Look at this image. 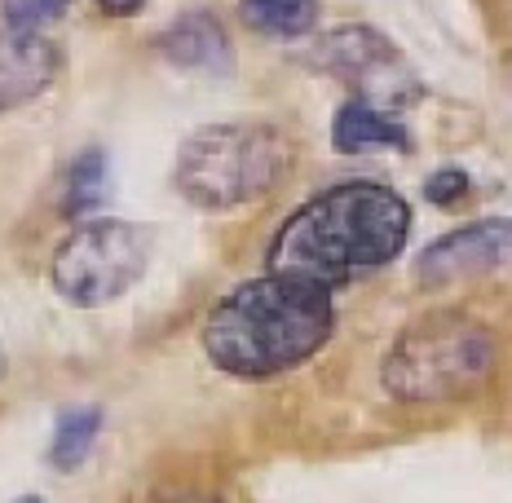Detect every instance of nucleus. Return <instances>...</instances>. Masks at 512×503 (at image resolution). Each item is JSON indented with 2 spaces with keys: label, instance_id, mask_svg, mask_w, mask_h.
<instances>
[{
  "label": "nucleus",
  "instance_id": "1",
  "mask_svg": "<svg viewBox=\"0 0 512 503\" xmlns=\"http://www.w3.org/2000/svg\"><path fill=\"white\" fill-rule=\"evenodd\" d=\"M411 234V208L380 181H345L292 212L270 243V274L340 287L389 265Z\"/></svg>",
  "mask_w": 512,
  "mask_h": 503
},
{
  "label": "nucleus",
  "instance_id": "2",
  "mask_svg": "<svg viewBox=\"0 0 512 503\" xmlns=\"http://www.w3.org/2000/svg\"><path fill=\"white\" fill-rule=\"evenodd\" d=\"M332 327L336 309L327 287L265 274L221 296L204 323V349L226 376L270 380L314 358Z\"/></svg>",
  "mask_w": 512,
  "mask_h": 503
},
{
  "label": "nucleus",
  "instance_id": "3",
  "mask_svg": "<svg viewBox=\"0 0 512 503\" xmlns=\"http://www.w3.org/2000/svg\"><path fill=\"white\" fill-rule=\"evenodd\" d=\"M495 371V336L468 314H424L384 353L380 380L398 402H451Z\"/></svg>",
  "mask_w": 512,
  "mask_h": 503
},
{
  "label": "nucleus",
  "instance_id": "4",
  "mask_svg": "<svg viewBox=\"0 0 512 503\" xmlns=\"http://www.w3.org/2000/svg\"><path fill=\"white\" fill-rule=\"evenodd\" d=\"M292 168V142L274 124H208L177 151V186L195 208H239Z\"/></svg>",
  "mask_w": 512,
  "mask_h": 503
},
{
  "label": "nucleus",
  "instance_id": "5",
  "mask_svg": "<svg viewBox=\"0 0 512 503\" xmlns=\"http://www.w3.org/2000/svg\"><path fill=\"white\" fill-rule=\"evenodd\" d=\"M151 239L133 221H84L53 252V287L71 305H111L146 274Z\"/></svg>",
  "mask_w": 512,
  "mask_h": 503
},
{
  "label": "nucleus",
  "instance_id": "6",
  "mask_svg": "<svg viewBox=\"0 0 512 503\" xmlns=\"http://www.w3.org/2000/svg\"><path fill=\"white\" fill-rule=\"evenodd\" d=\"M309 58L323 71H332L336 80H345L349 89H358V102L367 106H407L420 98V84H415L411 67L402 62V53L371 27H340L332 36H323L314 45Z\"/></svg>",
  "mask_w": 512,
  "mask_h": 503
},
{
  "label": "nucleus",
  "instance_id": "7",
  "mask_svg": "<svg viewBox=\"0 0 512 503\" xmlns=\"http://www.w3.org/2000/svg\"><path fill=\"white\" fill-rule=\"evenodd\" d=\"M499 270H512V221L504 217H486L442 234L415 261V278L424 287L460 283V278H482Z\"/></svg>",
  "mask_w": 512,
  "mask_h": 503
},
{
  "label": "nucleus",
  "instance_id": "8",
  "mask_svg": "<svg viewBox=\"0 0 512 503\" xmlns=\"http://www.w3.org/2000/svg\"><path fill=\"white\" fill-rule=\"evenodd\" d=\"M62 67V49L40 31H0V115L45 93Z\"/></svg>",
  "mask_w": 512,
  "mask_h": 503
},
{
  "label": "nucleus",
  "instance_id": "9",
  "mask_svg": "<svg viewBox=\"0 0 512 503\" xmlns=\"http://www.w3.org/2000/svg\"><path fill=\"white\" fill-rule=\"evenodd\" d=\"M155 49L164 53L173 67L181 71H204V76H226L234 67V53H230V36L221 31V23L212 14H181L164 36L155 40Z\"/></svg>",
  "mask_w": 512,
  "mask_h": 503
},
{
  "label": "nucleus",
  "instance_id": "10",
  "mask_svg": "<svg viewBox=\"0 0 512 503\" xmlns=\"http://www.w3.org/2000/svg\"><path fill=\"white\" fill-rule=\"evenodd\" d=\"M332 142L345 155H367V151H407V133L398 120H389V111L367 102H345L336 111Z\"/></svg>",
  "mask_w": 512,
  "mask_h": 503
},
{
  "label": "nucleus",
  "instance_id": "11",
  "mask_svg": "<svg viewBox=\"0 0 512 503\" xmlns=\"http://www.w3.org/2000/svg\"><path fill=\"white\" fill-rule=\"evenodd\" d=\"M98 433H102V411L98 406H71V411H62L58 424H53L49 464L62 468V473L80 468L84 459H89L93 442H98Z\"/></svg>",
  "mask_w": 512,
  "mask_h": 503
},
{
  "label": "nucleus",
  "instance_id": "12",
  "mask_svg": "<svg viewBox=\"0 0 512 503\" xmlns=\"http://www.w3.org/2000/svg\"><path fill=\"white\" fill-rule=\"evenodd\" d=\"M239 14L265 36H305L318 23V0H239Z\"/></svg>",
  "mask_w": 512,
  "mask_h": 503
},
{
  "label": "nucleus",
  "instance_id": "13",
  "mask_svg": "<svg viewBox=\"0 0 512 503\" xmlns=\"http://www.w3.org/2000/svg\"><path fill=\"white\" fill-rule=\"evenodd\" d=\"M102 195H106V159H102V151H84L76 164H71L62 212H67V217H80V212L98 208Z\"/></svg>",
  "mask_w": 512,
  "mask_h": 503
},
{
  "label": "nucleus",
  "instance_id": "14",
  "mask_svg": "<svg viewBox=\"0 0 512 503\" xmlns=\"http://www.w3.org/2000/svg\"><path fill=\"white\" fill-rule=\"evenodd\" d=\"M67 5L71 0H0V14L9 31H45L67 14Z\"/></svg>",
  "mask_w": 512,
  "mask_h": 503
},
{
  "label": "nucleus",
  "instance_id": "15",
  "mask_svg": "<svg viewBox=\"0 0 512 503\" xmlns=\"http://www.w3.org/2000/svg\"><path fill=\"white\" fill-rule=\"evenodd\" d=\"M429 199L433 203H455V199H464V190H468V177L460 173V168H442L437 177H429Z\"/></svg>",
  "mask_w": 512,
  "mask_h": 503
},
{
  "label": "nucleus",
  "instance_id": "16",
  "mask_svg": "<svg viewBox=\"0 0 512 503\" xmlns=\"http://www.w3.org/2000/svg\"><path fill=\"white\" fill-rule=\"evenodd\" d=\"M93 5L106 9V14H115V18H128V14H137L146 0H93Z\"/></svg>",
  "mask_w": 512,
  "mask_h": 503
},
{
  "label": "nucleus",
  "instance_id": "17",
  "mask_svg": "<svg viewBox=\"0 0 512 503\" xmlns=\"http://www.w3.org/2000/svg\"><path fill=\"white\" fill-rule=\"evenodd\" d=\"M18 503H45V499H36V495H27V499H18Z\"/></svg>",
  "mask_w": 512,
  "mask_h": 503
},
{
  "label": "nucleus",
  "instance_id": "18",
  "mask_svg": "<svg viewBox=\"0 0 512 503\" xmlns=\"http://www.w3.org/2000/svg\"><path fill=\"white\" fill-rule=\"evenodd\" d=\"M177 503H208V499H177Z\"/></svg>",
  "mask_w": 512,
  "mask_h": 503
},
{
  "label": "nucleus",
  "instance_id": "19",
  "mask_svg": "<svg viewBox=\"0 0 512 503\" xmlns=\"http://www.w3.org/2000/svg\"><path fill=\"white\" fill-rule=\"evenodd\" d=\"M0 371H5V358H0Z\"/></svg>",
  "mask_w": 512,
  "mask_h": 503
}]
</instances>
